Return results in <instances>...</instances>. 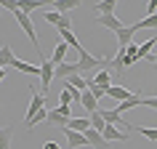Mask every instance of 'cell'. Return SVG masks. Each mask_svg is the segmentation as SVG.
<instances>
[{"label":"cell","instance_id":"cell-1","mask_svg":"<svg viewBox=\"0 0 157 149\" xmlns=\"http://www.w3.org/2000/svg\"><path fill=\"white\" fill-rule=\"evenodd\" d=\"M53 77H56V67H53V61H43L40 64V83H43V96H48V85H51V80H53Z\"/></svg>","mask_w":157,"mask_h":149},{"label":"cell","instance_id":"cell-2","mask_svg":"<svg viewBox=\"0 0 157 149\" xmlns=\"http://www.w3.org/2000/svg\"><path fill=\"white\" fill-rule=\"evenodd\" d=\"M45 99L48 96H43V93H32V101H29V107H27V117H24V125H29L35 120V115L43 109V104H45Z\"/></svg>","mask_w":157,"mask_h":149},{"label":"cell","instance_id":"cell-3","mask_svg":"<svg viewBox=\"0 0 157 149\" xmlns=\"http://www.w3.org/2000/svg\"><path fill=\"white\" fill-rule=\"evenodd\" d=\"M107 96H109L112 101H115V104H123V101H128V99H131L133 93L128 91V88H125L123 83H117V85H109V88H107Z\"/></svg>","mask_w":157,"mask_h":149},{"label":"cell","instance_id":"cell-4","mask_svg":"<svg viewBox=\"0 0 157 149\" xmlns=\"http://www.w3.org/2000/svg\"><path fill=\"white\" fill-rule=\"evenodd\" d=\"M96 24H99V27H107V29H112L115 35L120 32L123 27H128V24H123V21H120L115 13H109V16H96Z\"/></svg>","mask_w":157,"mask_h":149},{"label":"cell","instance_id":"cell-5","mask_svg":"<svg viewBox=\"0 0 157 149\" xmlns=\"http://www.w3.org/2000/svg\"><path fill=\"white\" fill-rule=\"evenodd\" d=\"M64 136H67V144H69L72 149L88 147V139H85V133H77V131H69V128H64Z\"/></svg>","mask_w":157,"mask_h":149},{"label":"cell","instance_id":"cell-6","mask_svg":"<svg viewBox=\"0 0 157 149\" xmlns=\"http://www.w3.org/2000/svg\"><path fill=\"white\" fill-rule=\"evenodd\" d=\"M16 64V56H13V48H11L8 43H3L0 45V69H8V67Z\"/></svg>","mask_w":157,"mask_h":149},{"label":"cell","instance_id":"cell-7","mask_svg":"<svg viewBox=\"0 0 157 149\" xmlns=\"http://www.w3.org/2000/svg\"><path fill=\"white\" fill-rule=\"evenodd\" d=\"M85 139H88V147H93V149H109V141L104 139L99 131H93V128L85 133Z\"/></svg>","mask_w":157,"mask_h":149},{"label":"cell","instance_id":"cell-8","mask_svg":"<svg viewBox=\"0 0 157 149\" xmlns=\"http://www.w3.org/2000/svg\"><path fill=\"white\" fill-rule=\"evenodd\" d=\"M101 136H104V139H107L109 144H112V141H128V139H131V136H128V133H123L120 128H117V125H107Z\"/></svg>","mask_w":157,"mask_h":149},{"label":"cell","instance_id":"cell-9","mask_svg":"<svg viewBox=\"0 0 157 149\" xmlns=\"http://www.w3.org/2000/svg\"><path fill=\"white\" fill-rule=\"evenodd\" d=\"M69 131H77V133H88L91 131V117H72L69 123H67Z\"/></svg>","mask_w":157,"mask_h":149},{"label":"cell","instance_id":"cell-10","mask_svg":"<svg viewBox=\"0 0 157 149\" xmlns=\"http://www.w3.org/2000/svg\"><path fill=\"white\" fill-rule=\"evenodd\" d=\"M99 112H101V117H104V123H107V125H117V128H120V125L125 123V117L120 115L117 109H99Z\"/></svg>","mask_w":157,"mask_h":149},{"label":"cell","instance_id":"cell-11","mask_svg":"<svg viewBox=\"0 0 157 149\" xmlns=\"http://www.w3.org/2000/svg\"><path fill=\"white\" fill-rule=\"evenodd\" d=\"M67 51H69V45H67L64 40H59V43H56V48H53V53H51V61H53V67L64 64V59H67Z\"/></svg>","mask_w":157,"mask_h":149},{"label":"cell","instance_id":"cell-12","mask_svg":"<svg viewBox=\"0 0 157 149\" xmlns=\"http://www.w3.org/2000/svg\"><path fill=\"white\" fill-rule=\"evenodd\" d=\"M45 123L53 125V128H61V131H64L67 123H69V117H64L61 112H59V109H51V112H48V120H45Z\"/></svg>","mask_w":157,"mask_h":149},{"label":"cell","instance_id":"cell-13","mask_svg":"<svg viewBox=\"0 0 157 149\" xmlns=\"http://www.w3.org/2000/svg\"><path fill=\"white\" fill-rule=\"evenodd\" d=\"M80 104H83V107L88 109V115L99 112V99H96V96H93L91 91H83V96H80Z\"/></svg>","mask_w":157,"mask_h":149},{"label":"cell","instance_id":"cell-14","mask_svg":"<svg viewBox=\"0 0 157 149\" xmlns=\"http://www.w3.org/2000/svg\"><path fill=\"white\" fill-rule=\"evenodd\" d=\"M16 133V125H0V149H11V139Z\"/></svg>","mask_w":157,"mask_h":149},{"label":"cell","instance_id":"cell-15","mask_svg":"<svg viewBox=\"0 0 157 149\" xmlns=\"http://www.w3.org/2000/svg\"><path fill=\"white\" fill-rule=\"evenodd\" d=\"M141 101H144V96H141V93H133V96H131L128 101L117 104V112H120V115H125L128 109H136V107H141Z\"/></svg>","mask_w":157,"mask_h":149},{"label":"cell","instance_id":"cell-16","mask_svg":"<svg viewBox=\"0 0 157 149\" xmlns=\"http://www.w3.org/2000/svg\"><path fill=\"white\" fill-rule=\"evenodd\" d=\"M72 74H80V69H77V61L75 64H59L56 67V77H61V80H67V77H72Z\"/></svg>","mask_w":157,"mask_h":149},{"label":"cell","instance_id":"cell-17","mask_svg":"<svg viewBox=\"0 0 157 149\" xmlns=\"http://www.w3.org/2000/svg\"><path fill=\"white\" fill-rule=\"evenodd\" d=\"M133 27L128 24V27H123V29H120V32H117V43H120V48H125V45H131V43H136L133 40Z\"/></svg>","mask_w":157,"mask_h":149},{"label":"cell","instance_id":"cell-18","mask_svg":"<svg viewBox=\"0 0 157 149\" xmlns=\"http://www.w3.org/2000/svg\"><path fill=\"white\" fill-rule=\"evenodd\" d=\"M51 8L56 13H61V16H67V11L77 8V0H56V3H51Z\"/></svg>","mask_w":157,"mask_h":149},{"label":"cell","instance_id":"cell-19","mask_svg":"<svg viewBox=\"0 0 157 149\" xmlns=\"http://www.w3.org/2000/svg\"><path fill=\"white\" fill-rule=\"evenodd\" d=\"M93 83L101 85V88H109V83H112V69H99V72L93 74Z\"/></svg>","mask_w":157,"mask_h":149},{"label":"cell","instance_id":"cell-20","mask_svg":"<svg viewBox=\"0 0 157 149\" xmlns=\"http://www.w3.org/2000/svg\"><path fill=\"white\" fill-rule=\"evenodd\" d=\"M131 27H133V32H139V29H155V27H157V13H155V16L141 19V21H136V24H131Z\"/></svg>","mask_w":157,"mask_h":149},{"label":"cell","instance_id":"cell-21","mask_svg":"<svg viewBox=\"0 0 157 149\" xmlns=\"http://www.w3.org/2000/svg\"><path fill=\"white\" fill-rule=\"evenodd\" d=\"M13 69H19V72H27V74H37V77H40V67L27 64V61H19V59H16V64H13Z\"/></svg>","mask_w":157,"mask_h":149},{"label":"cell","instance_id":"cell-22","mask_svg":"<svg viewBox=\"0 0 157 149\" xmlns=\"http://www.w3.org/2000/svg\"><path fill=\"white\" fill-rule=\"evenodd\" d=\"M117 8V0H101L99 3V16H109V13H115Z\"/></svg>","mask_w":157,"mask_h":149},{"label":"cell","instance_id":"cell-23","mask_svg":"<svg viewBox=\"0 0 157 149\" xmlns=\"http://www.w3.org/2000/svg\"><path fill=\"white\" fill-rule=\"evenodd\" d=\"M61 40H64L67 45H72V48L77 51V53L83 51V45H80V40H77V37H75V32H61Z\"/></svg>","mask_w":157,"mask_h":149},{"label":"cell","instance_id":"cell-24","mask_svg":"<svg viewBox=\"0 0 157 149\" xmlns=\"http://www.w3.org/2000/svg\"><path fill=\"white\" fill-rule=\"evenodd\" d=\"M91 128H93V131H99V133H104L107 123H104V117H101V112H93V115H91Z\"/></svg>","mask_w":157,"mask_h":149},{"label":"cell","instance_id":"cell-25","mask_svg":"<svg viewBox=\"0 0 157 149\" xmlns=\"http://www.w3.org/2000/svg\"><path fill=\"white\" fill-rule=\"evenodd\" d=\"M43 120H48V109H40V112L35 115V120H32L29 125H27V131H32L35 125H37V123H43Z\"/></svg>","mask_w":157,"mask_h":149},{"label":"cell","instance_id":"cell-26","mask_svg":"<svg viewBox=\"0 0 157 149\" xmlns=\"http://www.w3.org/2000/svg\"><path fill=\"white\" fill-rule=\"evenodd\" d=\"M88 91L93 93V96H96V99H104V96H107V88H101V85H96L91 80V85H88Z\"/></svg>","mask_w":157,"mask_h":149},{"label":"cell","instance_id":"cell-27","mask_svg":"<svg viewBox=\"0 0 157 149\" xmlns=\"http://www.w3.org/2000/svg\"><path fill=\"white\" fill-rule=\"evenodd\" d=\"M61 32H72V19L69 16H61V21H59V35Z\"/></svg>","mask_w":157,"mask_h":149},{"label":"cell","instance_id":"cell-28","mask_svg":"<svg viewBox=\"0 0 157 149\" xmlns=\"http://www.w3.org/2000/svg\"><path fill=\"white\" fill-rule=\"evenodd\" d=\"M139 133L149 141H157V128H139Z\"/></svg>","mask_w":157,"mask_h":149},{"label":"cell","instance_id":"cell-29","mask_svg":"<svg viewBox=\"0 0 157 149\" xmlns=\"http://www.w3.org/2000/svg\"><path fill=\"white\" fill-rule=\"evenodd\" d=\"M45 21L59 27V21H61V13H56V11H45Z\"/></svg>","mask_w":157,"mask_h":149},{"label":"cell","instance_id":"cell-30","mask_svg":"<svg viewBox=\"0 0 157 149\" xmlns=\"http://www.w3.org/2000/svg\"><path fill=\"white\" fill-rule=\"evenodd\" d=\"M141 107H149V109H157V96H144Z\"/></svg>","mask_w":157,"mask_h":149},{"label":"cell","instance_id":"cell-31","mask_svg":"<svg viewBox=\"0 0 157 149\" xmlns=\"http://www.w3.org/2000/svg\"><path fill=\"white\" fill-rule=\"evenodd\" d=\"M147 13H149V16H155V13H157V0H149V3H147Z\"/></svg>","mask_w":157,"mask_h":149},{"label":"cell","instance_id":"cell-32","mask_svg":"<svg viewBox=\"0 0 157 149\" xmlns=\"http://www.w3.org/2000/svg\"><path fill=\"white\" fill-rule=\"evenodd\" d=\"M43 149H61V147H59L56 141H45V144H43Z\"/></svg>","mask_w":157,"mask_h":149},{"label":"cell","instance_id":"cell-33","mask_svg":"<svg viewBox=\"0 0 157 149\" xmlns=\"http://www.w3.org/2000/svg\"><path fill=\"white\" fill-rule=\"evenodd\" d=\"M3 80H6V69H0V83H3Z\"/></svg>","mask_w":157,"mask_h":149},{"label":"cell","instance_id":"cell-34","mask_svg":"<svg viewBox=\"0 0 157 149\" xmlns=\"http://www.w3.org/2000/svg\"><path fill=\"white\" fill-rule=\"evenodd\" d=\"M155 67H157V56H155Z\"/></svg>","mask_w":157,"mask_h":149}]
</instances>
